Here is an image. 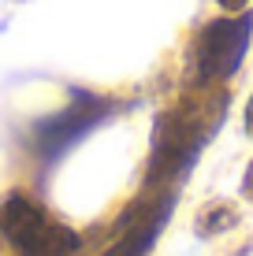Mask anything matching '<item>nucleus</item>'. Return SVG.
I'll use <instances>...</instances> for the list:
<instances>
[{
	"mask_svg": "<svg viewBox=\"0 0 253 256\" xmlns=\"http://www.w3.org/2000/svg\"><path fill=\"white\" fill-rule=\"evenodd\" d=\"M220 116H223V100H212L208 104L205 96L201 100H186L182 108L168 112L156 126V138H153V160H149V186H168L171 178H179L194 156L201 152V145L208 141L216 126H220Z\"/></svg>",
	"mask_w": 253,
	"mask_h": 256,
	"instance_id": "1",
	"label": "nucleus"
},
{
	"mask_svg": "<svg viewBox=\"0 0 253 256\" xmlns=\"http://www.w3.org/2000/svg\"><path fill=\"white\" fill-rule=\"evenodd\" d=\"M0 234L23 256H71L82 238L71 226L56 223L45 208L26 193H12L0 204Z\"/></svg>",
	"mask_w": 253,
	"mask_h": 256,
	"instance_id": "2",
	"label": "nucleus"
},
{
	"mask_svg": "<svg viewBox=\"0 0 253 256\" xmlns=\"http://www.w3.org/2000/svg\"><path fill=\"white\" fill-rule=\"evenodd\" d=\"M253 38V12L249 15H227V19L208 22L194 41L190 74L197 86H220L242 67Z\"/></svg>",
	"mask_w": 253,
	"mask_h": 256,
	"instance_id": "3",
	"label": "nucleus"
},
{
	"mask_svg": "<svg viewBox=\"0 0 253 256\" xmlns=\"http://www.w3.org/2000/svg\"><path fill=\"white\" fill-rule=\"evenodd\" d=\"M112 104L101 100V96H90V93H78L71 104H67L60 116H52L45 122H38L30 134V145H34V156L38 160H60V156L67 152V148L75 145L78 138L86 134V130H93L97 122L108 116Z\"/></svg>",
	"mask_w": 253,
	"mask_h": 256,
	"instance_id": "4",
	"label": "nucleus"
},
{
	"mask_svg": "<svg viewBox=\"0 0 253 256\" xmlns=\"http://www.w3.org/2000/svg\"><path fill=\"white\" fill-rule=\"evenodd\" d=\"M171 204H175V190H160L142 197L138 204H130V212L119 219L123 226V238L112 245L104 256H149V249L156 245L164 223L171 216Z\"/></svg>",
	"mask_w": 253,
	"mask_h": 256,
	"instance_id": "5",
	"label": "nucleus"
},
{
	"mask_svg": "<svg viewBox=\"0 0 253 256\" xmlns=\"http://www.w3.org/2000/svg\"><path fill=\"white\" fill-rule=\"evenodd\" d=\"M238 223V216L227 208V204H208L205 208V216L197 219V230H201L205 238H212V234H220V230H227V226Z\"/></svg>",
	"mask_w": 253,
	"mask_h": 256,
	"instance_id": "6",
	"label": "nucleus"
},
{
	"mask_svg": "<svg viewBox=\"0 0 253 256\" xmlns=\"http://www.w3.org/2000/svg\"><path fill=\"white\" fill-rule=\"evenodd\" d=\"M246 134H253V96H249V104H246Z\"/></svg>",
	"mask_w": 253,
	"mask_h": 256,
	"instance_id": "7",
	"label": "nucleus"
},
{
	"mask_svg": "<svg viewBox=\"0 0 253 256\" xmlns=\"http://www.w3.org/2000/svg\"><path fill=\"white\" fill-rule=\"evenodd\" d=\"M216 4H223V8H231V12H238V8H246V0H216Z\"/></svg>",
	"mask_w": 253,
	"mask_h": 256,
	"instance_id": "8",
	"label": "nucleus"
},
{
	"mask_svg": "<svg viewBox=\"0 0 253 256\" xmlns=\"http://www.w3.org/2000/svg\"><path fill=\"white\" fill-rule=\"evenodd\" d=\"M246 193L253 197V164H249V171H246Z\"/></svg>",
	"mask_w": 253,
	"mask_h": 256,
	"instance_id": "9",
	"label": "nucleus"
}]
</instances>
